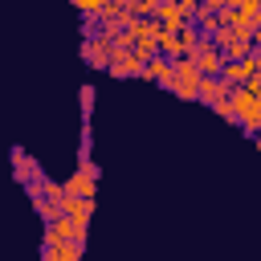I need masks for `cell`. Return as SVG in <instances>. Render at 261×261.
<instances>
[{
	"mask_svg": "<svg viewBox=\"0 0 261 261\" xmlns=\"http://www.w3.org/2000/svg\"><path fill=\"white\" fill-rule=\"evenodd\" d=\"M228 106H232V118L249 130V135H257V114H261V98H253L245 86H237V90H228Z\"/></svg>",
	"mask_w": 261,
	"mask_h": 261,
	"instance_id": "obj_1",
	"label": "cell"
},
{
	"mask_svg": "<svg viewBox=\"0 0 261 261\" xmlns=\"http://www.w3.org/2000/svg\"><path fill=\"white\" fill-rule=\"evenodd\" d=\"M196 90H200V73H196V65H192V57H175V61H171V94L196 102Z\"/></svg>",
	"mask_w": 261,
	"mask_h": 261,
	"instance_id": "obj_2",
	"label": "cell"
},
{
	"mask_svg": "<svg viewBox=\"0 0 261 261\" xmlns=\"http://www.w3.org/2000/svg\"><path fill=\"white\" fill-rule=\"evenodd\" d=\"M192 65H196V73H200V77H220L224 57H220V49H216L212 41H204V37H200V45H196V53H192Z\"/></svg>",
	"mask_w": 261,
	"mask_h": 261,
	"instance_id": "obj_3",
	"label": "cell"
},
{
	"mask_svg": "<svg viewBox=\"0 0 261 261\" xmlns=\"http://www.w3.org/2000/svg\"><path fill=\"white\" fill-rule=\"evenodd\" d=\"M12 171H16V179L29 188V184H37V179H45L41 175V167H37V159L24 151V147H12Z\"/></svg>",
	"mask_w": 261,
	"mask_h": 261,
	"instance_id": "obj_4",
	"label": "cell"
},
{
	"mask_svg": "<svg viewBox=\"0 0 261 261\" xmlns=\"http://www.w3.org/2000/svg\"><path fill=\"white\" fill-rule=\"evenodd\" d=\"M82 57H86V65H94V69H110V45L102 41V37H90V41H82Z\"/></svg>",
	"mask_w": 261,
	"mask_h": 261,
	"instance_id": "obj_5",
	"label": "cell"
},
{
	"mask_svg": "<svg viewBox=\"0 0 261 261\" xmlns=\"http://www.w3.org/2000/svg\"><path fill=\"white\" fill-rule=\"evenodd\" d=\"M155 20H159V29H171V33H175V29H184V24H192L175 0H163V4H159V12H155Z\"/></svg>",
	"mask_w": 261,
	"mask_h": 261,
	"instance_id": "obj_6",
	"label": "cell"
},
{
	"mask_svg": "<svg viewBox=\"0 0 261 261\" xmlns=\"http://www.w3.org/2000/svg\"><path fill=\"white\" fill-rule=\"evenodd\" d=\"M61 188H65V196H69V200H94V196H98V184H94V179H86L82 171H73Z\"/></svg>",
	"mask_w": 261,
	"mask_h": 261,
	"instance_id": "obj_7",
	"label": "cell"
},
{
	"mask_svg": "<svg viewBox=\"0 0 261 261\" xmlns=\"http://www.w3.org/2000/svg\"><path fill=\"white\" fill-rule=\"evenodd\" d=\"M143 77H151V82H159L163 90H171V57H151L147 65H143Z\"/></svg>",
	"mask_w": 261,
	"mask_h": 261,
	"instance_id": "obj_8",
	"label": "cell"
},
{
	"mask_svg": "<svg viewBox=\"0 0 261 261\" xmlns=\"http://www.w3.org/2000/svg\"><path fill=\"white\" fill-rule=\"evenodd\" d=\"M220 98H228V86H224L220 77H200V90H196V102H204V106H216Z\"/></svg>",
	"mask_w": 261,
	"mask_h": 261,
	"instance_id": "obj_9",
	"label": "cell"
},
{
	"mask_svg": "<svg viewBox=\"0 0 261 261\" xmlns=\"http://www.w3.org/2000/svg\"><path fill=\"white\" fill-rule=\"evenodd\" d=\"M143 65H147V61H139L135 53H122V57H114V61H110V69H106V73H114V77H135V73H143Z\"/></svg>",
	"mask_w": 261,
	"mask_h": 261,
	"instance_id": "obj_10",
	"label": "cell"
},
{
	"mask_svg": "<svg viewBox=\"0 0 261 261\" xmlns=\"http://www.w3.org/2000/svg\"><path fill=\"white\" fill-rule=\"evenodd\" d=\"M65 216L90 228V216H94V200H69V196H65Z\"/></svg>",
	"mask_w": 261,
	"mask_h": 261,
	"instance_id": "obj_11",
	"label": "cell"
},
{
	"mask_svg": "<svg viewBox=\"0 0 261 261\" xmlns=\"http://www.w3.org/2000/svg\"><path fill=\"white\" fill-rule=\"evenodd\" d=\"M77 171H82L86 179H94V184H98V163H94L90 155H86V159H77Z\"/></svg>",
	"mask_w": 261,
	"mask_h": 261,
	"instance_id": "obj_12",
	"label": "cell"
},
{
	"mask_svg": "<svg viewBox=\"0 0 261 261\" xmlns=\"http://www.w3.org/2000/svg\"><path fill=\"white\" fill-rule=\"evenodd\" d=\"M77 98H82V114H90V106H94V90H90V86H82V90H77Z\"/></svg>",
	"mask_w": 261,
	"mask_h": 261,
	"instance_id": "obj_13",
	"label": "cell"
},
{
	"mask_svg": "<svg viewBox=\"0 0 261 261\" xmlns=\"http://www.w3.org/2000/svg\"><path fill=\"white\" fill-rule=\"evenodd\" d=\"M212 110H216V114H220V118H228V122H237V118H232V106H228V98H220V102H216V106H212Z\"/></svg>",
	"mask_w": 261,
	"mask_h": 261,
	"instance_id": "obj_14",
	"label": "cell"
},
{
	"mask_svg": "<svg viewBox=\"0 0 261 261\" xmlns=\"http://www.w3.org/2000/svg\"><path fill=\"white\" fill-rule=\"evenodd\" d=\"M253 143H257V151H261V135H253Z\"/></svg>",
	"mask_w": 261,
	"mask_h": 261,
	"instance_id": "obj_15",
	"label": "cell"
}]
</instances>
